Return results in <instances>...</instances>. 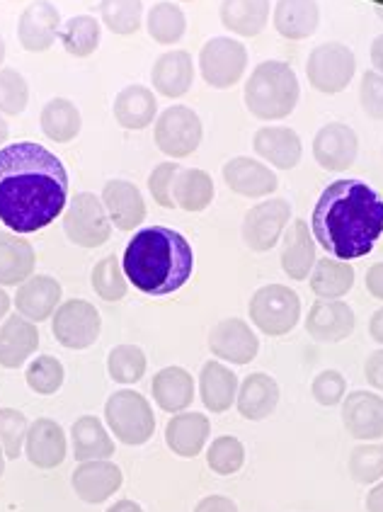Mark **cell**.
I'll use <instances>...</instances> for the list:
<instances>
[{
	"label": "cell",
	"mask_w": 383,
	"mask_h": 512,
	"mask_svg": "<svg viewBox=\"0 0 383 512\" xmlns=\"http://www.w3.org/2000/svg\"><path fill=\"white\" fill-rule=\"evenodd\" d=\"M248 66V49L231 37H211L199 51V71L214 90L233 88Z\"/></svg>",
	"instance_id": "cell-9"
},
{
	"label": "cell",
	"mask_w": 383,
	"mask_h": 512,
	"mask_svg": "<svg viewBox=\"0 0 383 512\" xmlns=\"http://www.w3.org/2000/svg\"><path fill=\"white\" fill-rule=\"evenodd\" d=\"M207 464L214 474L219 476H233L243 469L245 464V447L238 437L233 435H224L216 437L211 442L209 452H207Z\"/></svg>",
	"instance_id": "cell-45"
},
{
	"label": "cell",
	"mask_w": 383,
	"mask_h": 512,
	"mask_svg": "<svg viewBox=\"0 0 383 512\" xmlns=\"http://www.w3.org/2000/svg\"><path fill=\"white\" fill-rule=\"evenodd\" d=\"M311 394L320 406H340L347 396V379L337 369H325L311 384Z\"/></svg>",
	"instance_id": "cell-49"
},
{
	"label": "cell",
	"mask_w": 383,
	"mask_h": 512,
	"mask_svg": "<svg viewBox=\"0 0 383 512\" xmlns=\"http://www.w3.org/2000/svg\"><path fill=\"white\" fill-rule=\"evenodd\" d=\"M209 435L211 420L202 413H175L165 425V442L182 459H194L202 454Z\"/></svg>",
	"instance_id": "cell-26"
},
{
	"label": "cell",
	"mask_w": 383,
	"mask_h": 512,
	"mask_svg": "<svg viewBox=\"0 0 383 512\" xmlns=\"http://www.w3.org/2000/svg\"><path fill=\"white\" fill-rule=\"evenodd\" d=\"M342 425L354 440H379L383 437V396L362 389L347 394L342 401Z\"/></svg>",
	"instance_id": "cell-16"
},
{
	"label": "cell",
	"mask_w": 383,
	"mask_h": 512,
	"mask_svg": "<svg viewBox=\"0 0 383 512\" xmlns=\"http://www.w3.org/2000/svg\"><path fill=\"white\" fill-rule=\"evenodd\" d=\"M61 289L59 280L51 275H32L30 280L22 282L15 294L17 314L32 323H42L54 316V311L61 306Z\"/></svg>",
	"instance_id": "cell-20"
},
{
	"label": "cell",
	"mask_w": 383,
	"mask_h": 512,
	"mask_svg": "<svg viewBox=\"0 0 383 512\" xmlns=\"http://www.w3.org/2000/svg\"><path fill=\"white\" fill-rule=\"evenodd\" d=\"M357 59L347 44L325 42L308 54L306 76L313 90L323 95H337L352 83Z\"/></svg>",
	"instance_id": "cell-8"
},
{
	"label": "cell",
	"mask_w": 383,
	"mask_h": 512,
	"mask_svg": "<svg viewBox=\"0 0 383 512\" xmlns=\"http://www.w3.org/2000/svg\"><path fill=\"white\" fill-rule=\"evenodd\" d=\"M221 22L240 37H257L270 20V0H224Z\"/></svg>",
	"instance_id": "cell-36"
},
{
	"label": "cell",
	"mask_w": 383,
	"mask_h": 512,
	"mask_svg": "<svg viewBox=\"0 0 383 512\" xmlns=\"http://www.w3.org/2000/svg\"><path fill=\"white\" fill-rule=\"evenodd\" d=\"M311 231L335 260L364 258L383 233V197L362 180L330 182L313 209Z\"/></svg>",
	"instance_id": "cell-2"
},
{
	"label": "cell",
	"mask_w": 383,
	"mask_h": 512,
	"mask_svg": "<svg viewBox=\"0 0 383 512\" xmlns=\"http://www.w3.org/2000/svg\"><path fill=\"white\" fill-rule=\"evenodd\" d=\"M102 204L114 229L134 231L146 219V202L139 187L129 180H110L102 190Z\"/></svg>",
	"instance_id": "cell-23"
},
{
	"label": "cell",
	"mask_w": 383,
	"mask_h": 512,
	"mask_svg": "<svg viewBox=\"0 0 383 512\" xmlns=\"http://www.w3.org/2000/svg\"><path fill=\"white\" fill-rule=\"evenodd\" d=\"M37 255L25 238L0 231V287H17L34 275Z\"/></svg>",
	"instance_id": "cell-33"
},
{
	"label": "cell",
	"mask_w": 383,
	"mask_h": 512,
	"mask_svg": "<svg viewBox=\"0 0 383 512\" xmlns=\"http://www.w3.org/2000/svg\"><path fill=\"white\" fill-rule=\"evenodd\" d=\"M367 512H383V481L376 483L367 496Z\"/></svg>",
	"instance_id": "cell-56"
},
{
	"label": "cell",
	"mask_w": 383,
	"mask_h": 512,
	"mask_svg": "<svg viewBox=\"0 0 383 512\" xmlns=\"http://www.w3.org/2000/svg\"><path fill=\"white\" fill-rule=\"evenodd\" d=\"M194 512H238V505L226 496H207L199 500Z\"/></svg>",
	"instance_id": "cell-53"
},
{
	"label": "cell",
	"mask_w": 383,
	"mask_h": 512,
	"mask_svg": "<svg viewBox=\"0 0 383 512\" xmlns=\"http://www.w3.org/2000/svg\"><path fill=\"white\" fill-rule=\"evenodd\" d=\"M209 350L219 362L250 364L260 352V340L243 318H224L211 328Z\"/></svg>",
	"instance_id": "cell-14"
},
{
	"label": "cell",
	"mask_w": 383,
	"mask_h": 512,
	"mask_svg": "<svg viewBox=\"0 0 383 512\" xmlns=\"http://www.w3.org/2000/svg\"><path fill=\"white\" fill-rule=\"evenodd\" d=\"M354 309L342 299H318L306 318V333L318 343H342L354 333Z\"/></svg>",
	"instance_id": "cell-15"
},
{
	"label": "cell",
	"mask_w": 383,
	"mask_h": 512,
	"mask_svg": "<svg viewBox=\"0 0 383 512\" xmlns=\"http://www.w3.org/2000/svg\"><path fill=\"white\" fill-rule=\"evenodd\" d=\"M224 182L228 190L248 199L270 197L279 187L274 170L248 156H236L224 163Z\"/></svg>",
	"instance_id": "cell-19"
},
{
	"label": "cell",
	"mask_w": 383,
	"mask_h": 512,
	"mask_svg": "<svg viewBox=\"0 0 383 512\" xmlns=\"http://www.w3.org/2000/svg\"><path fill=\"white\" fill-rule=\"evenodd\" d=\"M5 61V39L0 37V64H3Z\"/></svg>",
	"instance_id": "cell-62"
},
{
	"label": "cell",
	"mask_w": 383,
	"mask_h": 512,
	"mask_svg": "<svg viewBox=\"0 0 383 512\" xmlns=\"http://www.w3.org/2000/svg\"><path fill=\"white\" fill-rule=\"evenodd\" d=\"M122 267L127 280L148 297H168L190 282L194 250L180 231L148 226L134 233L124 250Z\"/></svg>",
	"instance_id": "cell-3"
},
{
	"label": "cell",
	"mask_w": 383,
	"mask_h": 512,
	"mask_svg": "<svg viewBox=\"0 0 383 512\" xmlns=\"http://www.w3.org/2000/svg\"><path fill=\"white\" fill-rule=\"evenodd\" d=\"M180 166L177 163H160L151 170L148 175V190H151L153 202H158L163 209H175V199H173V180L177 175Z\"/></svg>",
	"instance_id": "cell-50"
},
{
	"label": "cell",
	"mask_w": 383,
	"mask_h": 512,
	"mask_svg": "<svg viewBox=\"0 0 383 512\" xmlns=\"http://www.w3.org/2000/svg\"><path fill=\"white\" fill-rule=\"evenodd\" d=\"M277 403L279 384L274 381V377H270V374L255 372L250 374V377H245L243 384L238 386L236 408L245 420L260 423V420L270 418V415L277 411Z\"/></svg>",
	"instance_id": "cell-28"
},
{
	"label": "cell",
	"mask_w": 383,
	"mask_h": 512,
	"mask_svg": "<svg viewBox=\"0 0 383 512\" xmlns=\"http://www.w3.org/2000/svg\"><path fill=\"white\" fill-rule=\"evenodd\" d=\"M61 15L54 3L49 0H34L30 8L22 10L20 22H17V39H20L22 49L32 51V54H42L56 37L61 34Z\"/></svg>",
	"instance_id": "cell-17"
},
{
	"label": "cell",
	"mask_w": 383,
	"mask_h": 512,
	"mask_svg": "<svg viewBox=\"0 0 383 512\" xmlns=\"http://www.w3.org/2000/svg\"><path fill=\"white\" fill-rule=\"evenodd\" d=\"M100 17L114 34H136L144 20V0H100Z\"/></svg>",
	"instance_id": "cell-41"
},
{
	"label": "cell",
	"mask_w": 383,
	"mask_h": 512,
	"mask_svg": "<svg viewBox=\"0 0 383 512\" xmlns=\"http://www.w3.org/2000/svg\"><path fill=\"white\" fill-rule=\"evenodd\" d=\"M10 304H13V299H10L8 294H5V289L0 287V318H5V316H8V311H10Z\"/></svg>",
	"instance_id": "cell-59"
},
{
	"label": "cell",
	"mask_w": 383,
	"mask_h": 512,
	"mask_svg": "<svg viewBox=\"0 0 383 512\" xmlns=\"http://www.w3.org/2000/svg\"><path fill=\"white\" fill-rule=\"evenodd\" d=\"M25 379H27V386H30L37 396H54L56 391L64 386L66 369L59 357L42 355L30 362Z\"/></svg>",
	"instance_id": "cell-44"
},
{
	"label": "cell",
	"mask_w": 383,
	"mask_h": 512,
	"mask_svg": "<svg viewBox=\"0 0 383 512\" xmlns=\"http://www.w3.org/2000/svg\"><path fill=\"white\" fill-rule=\"evenodd\" d=\"M364 377L374 389H379L383 394V347L381 350L371 352L367 357V364H364Z\"/></svg>",
	"instance_id": "cell-52"
},
{
	"label": "cell",
	"mask_w": 383,
	"mask_h": 512,
	"mask_svg": "<svg viewBox=\"0 0 383 512\" xmlns=\"http://www.w3.org/2000/svg\"><path fill=\"white\" fill-rule=\"evenodd\" d=\"M107 512H144V508H141L139 503H134V500L124 498V500H117V503L110 505Z\"/></svg>",
	"instance_id": "cell-58"
},
{
	"label": "cell",
	"mask_w": 383,
	"mask_h": 512,
	"mask_svg": "<svg viewBox=\"0 0 383 512\" xmlns=\"http://www.w3.org/2000/svg\"><path fill=\"white\" fill-rule=\"evenodd\" d=\"M347 471L357 483H379L383 479V445H359L350 452Z\"/></svg>",
	"instance_id": "cell-47"
},
{
	"label": "cell",
	"mask_w": 383,
	"mask_h": 512,
	"mask_svg": "<svg viewBox=\"0 0 383 512\" xmlns=\"http://www.w3.org/2000/svg\"><path fill=\"white\" fill-rule=\"evenodd\" d=\"M10 136V129H8V122H5L3 117H0V149H3V144L8 141Z\"/></svg>",
	"instance_id": "cell-60"
},
{
	"label": "cell",
	"mask_w": 383,
	"mask_h": 512,
	"mask_svg": "<svg viewBox=\"0 0 383 512\" xmlns=\"http://www.w3.org/2000/svg\"><path fill=\"white\" fill-rule=\"evenodd\" d=\"M291 219V204L287 199H267V202L255 204L243 216V233L245 246L255 253H267L279 243L282 233L287 231Z\"/></svg>",
	"instance_id": "cell-12"
},
{
	"label": "cell",
	"mask_w": 383,
	"mask_h": 512,
	"mask_svg": "<svg viewBox=\"0 0 383 512\" xmlns=\"http://www.w3.org/2000/svg\"><path fill=\"white\" fill-rule=\"evenodd\" d=\"M146 367V352L139 345H117L107 355V372L117 384H136L144 379Z\"/></svg>",
	"instance_id": "cell-42"
},
{
	"label": "cell",
	"mask_w": 383,
	"mask_h": 512,
	"mask_svg": "<svg viewBox=\"0 0 383 512\" xmlns=\"http://www.w3.org/2000/svg\"><path fill=\"white\" fill-rule=\"evenodd\" d=\"M359 102L362 110L371 119H381L383 122V76L376 71H367L359 85Z\"/></svg>",
	"instance_id": "cell-51"
},
{
	"label": "cell",
	"mask_w": 383,
	"mask_h": 512,
	"mask_svg": "<svg viewBox=\"0 0 383 512\" xmlns=\"http://www.w3.org/2000/svg\"><path fill=\"white\" fill-rule=\"evenodd\" d=\"M354 267L345 260L323 258L316 260L311 272V289L320 299H342L354 287Z\"/></svg>",
	"instance_id": "cell-38"
},
{
	"label": "cell",
	"mask_w": 383,
	"mask_h": 512,
	"mask_svg": "<svg viewBox=\"0 0 383 512\" xmlns=\"http://www.w3.org/2000/svg\"><path fill=\"white\" fill-rule=\"evenodd\" d=\"M71 447L76 462H97V459H112L114 440L95 415H80L71 428Z\"/></svg>",
	"instance_id": "cell-34"
},
{
	"label": "cell",
	"mask_w": 383,
	"mask_h": 512,
	"mask_svg": "<svg viewBox=\"0 0 383 512\" xmlns=\"http://www.w3.org/2000/svg\"><path fill=\"white\" fill-rule=\"evenodd\" d=\"M359 153V136L350 124L330 122L318 129L313 139V158L328 173H345L354 166Z\"/></svg>",
	"instance_id": "cell-13"
},
{
	"label": "cell",
	"mask_w": 383,
	"mask_h": 512,
	"mask_svg": "<svg viewBox=\"0 0 383 512\" xmlns=\"http://www.w3.org/2000/svg\"><path fill=\"white\" fill-rule=\"evenodd\" d=\"M156 136L158 149L170 158H187L199 149L204 136L202 119L192 107L173 105L156 119Z\"/></svg>",
	"instance_id": "cell-11"
},
{
	"label": "cell",
	"mask_w": 383,
	"mask_h": 512,
	"mask_svg": "<svg viewBox=\"0 0 383 512\" xmlns=\"http://www.w3.org/2000/svg\"><path fill=\"white\" fill-rule=\"evenodd\" d=\"M102 331L100 311L90 301L68 299L51 316V333L68 350H88Z\"/></svg>",
	"instance_id": "cell-10"
},
{
	"label": "cell",
	"mask_w": 383,
	"mask_h": 512,
	"mask_svg": "<svg viewBox=\"0 0 383 512\" xmlns=\"http://www.w3.org/2000/svg\"><path fill=\"white\" fill-rule=\"evenodd\" d=\"M253 149L262 161L279 170H291L301 163V136L289 127H262L253 136Z\"/></svg>",
	"instance_id": "cell-24"
},
{
	"label": "cell",
	"mask_w": 383,
	"mask_h": 512,
	"mask_svg": "<svg viewBox=\"0 0 383 512\" xmlns=\"http://www.w3.org/2000/svg\"><path fill=\"white\" fill-rule=\"evenodd\" d=\"M146 27L153 42L170 47V44H177L185 37L187 17L182 13V8H177L175 3H158L153 5L151 13H148Z\"/></svg>",
	"instance_id": "cell-40"
},
{
	"label": "cell",
	"mask_w": 383,
	"mask_h": 512,
	"mask_svg": "<svg viewBox=\"0 0 383 512\" xmlns=\"http://www.w3.org/2000/svg\"><path fill=\"white\" fill-rule=\"evenodd\" d=\"M371 64H374V71L383 76V34H379L371 44Z\"/></svg>",
	"instance_id": "cell-57"
},
{
	"label": "cell",
	"mask_w": 383,
	"mask_h": 512,
	"mask_svg": "<svg viewBox=\"0 0 383 512\" xmlns=\"http://www.w3.org/2000/svg\"><path fill=\"white\" fill-rule=\"evenodd\" d=\"M282 270L287 272L289 280L304 282L311 277L313 267H316L318 260V248H316V238H313L311 226L304 219L291 221L287 236H284L282 243Z\"/></svg>",
	"instance_id": "cell-22"
},
{
	"label": "cell",
	"mask_w": 383,
	"mask_h": 512,
	"mask_svg": "<svg viewBox=\"0 0 383 512\" xmlns=\"http://www.w3.org/2000/svg\"><path fill=\"white\" fill-rule=\"evenodd\" d=\"M122 481V469L110 462V459L83 462L71 476V486L76 491V496L90 505H100L107 498H112L122 488Z\"/></svg>",
	"instance_id": "cell-18"
},
{
	"label": "cell",
	"mask_w": 383,
	"mask_h": 512,
	"mask_svg": "<svg viewBox=\"0 0 383 512\" xmlns=\"http://www.w3.org/2000/svg\"><path fill=\"white\" fill-rule=\"evenodd\" d=\"M100 34L102 27L93 15H76L61 27L59 39L68 54L76 56V59H85V56L95 54L97 47H100Z\"/></svg>",
	"instance_id": "cell-39"
},
{
	"label": "cell",
	"mask_w": 383,
	"mask_h": 512,
	"mask_svg": "<svg viewBox=\"0 0 383 512\" xmlns=\"http://www.w3.org/2000/svg\"><path fill=\"white\" fill-rule=\"evenodd\" d=\"M30 85L15 68H0V115L17 117L27 110Z\"/></svg>",
	"instance_id": "cell-46"
},
{
	"label": "cell",
	"mask_w": 383,
	"mask_h": 512,
	"mask_svg": "<svg viewBox=\"0 0 383 512\" xmlns=\"http://www.w3.org/2000/svg\"><path fill=\"white\" fill-rule=\"evenodd\" d=\"M364 284H367V292L371 294V297L383 301V263H376L369 267Z\"/></svg>",
	"instance_id": "cell-54"
},
{
	"label": "cell",
	"mask_w": 383,
	"mask_h": 512,
	"mask_svg": "<svg viewBox=\"0 0 383 512\" xmlns=\"http://www.w3.org/2000/svg\"><path fill=\"white\" fill-rule=\"evenodd\" d=\"M39 347L37 323L22 316H8L0 326V364L5 369L22 367Z\"/></svg>",
	"instance_id": "cell-27"
},
{
	"label": "cell",
	"mask_w": 383,
	"mask_h": 512,
	"mask_svg": "<svg viewBox=\"0 0 383 512\" xmlns=\"http://www.w3.org/2000/svg\"><path fill=\"white\" fill-rule=\"evenodd\" d=\"M90 282H93L95 294L105 301H122L127 297L129 280L124 275L122 260L117 255H107L100 263L93 267V275H90Z\"/></svg>",
	"instance_id": "cell-43"
},
{
	"label": "cell",
	"mask_w": 383,
	"mask_h": 512,
	"mask_svg": "<svg viewBox=\"0 0 383 512\" xmlns=\"http://www.w3.org/2000/svg\"><path fill=\"white\" fill-rule=\"evenodd\" d=\"M253 326L270 338L291 333L301 318V299L294 289L284 284H265L253 294L248 304Z\"/></svg>",
	"instance_id": "cell-6"
},
{
	"label": "cell",
	"mask_w": 383,
	"mask_h": 512,
	"mask_svg": "<svg viewBox=\"0 0 383 512\" xmlns=\"http://www.w3.org/2000/svg\"><path fill=\"white\" fill-rule=\"evenodd\" d=\"M238 377L224 362L209 360L199 372V396L211 413H226L238 398Z\"/></svg>",
	"instance_id": "cell-30"
},
{
	"label": "cell",
	"mask_w": 383,
	"mask_h": 512,
	"mask_svg": "<svg viewBox=\"0 0 383 512\" xmlns=\"http://www.w3.org/2000/svg\"><path fill=\"white\" fill-rule=\"evenodd\" d=\"M369 335H371V340H374V343L383 345V309L374 311V314H371V321H369Z\"/></svg>",
	"instance_id": "cell-55"
},
{
	"label": "cell",
	"mask_w": 383,
	"mask_h": 512,
	"mask_svg": "<svg viewBox=\"0 0 383 512\" xmlns=\"http://www.w3.org/2000/svg\"><path fill=\"white\" fill-rule=\"evenodd\" d=\"M39 124H42V132L47 139L56 141V144H68L83 129V117H80V110L71 100L54 98L44 105Z\"/></svg>",
	"instance_id": "cell-37"
},
{
	"label": "cell",
	"mask_w": 383,
	"mask_h": 512,
	"mask_svg": "<svg viewBox=\"0 0 383 512\" xmlns=\"http://www.w3.org/2000/svg\"><path fill=\"white\" fill-rule=\"evenodd\" d=\"M245 107L262 122L287 119L301 98L299 78L284 61H262L245 83Z\"/></svg>",
	"instance_id": "cell-4"
},
{
	"label": "cell",
	"mask_w": 383,
	"mask_h": 512,
	"mask_svg": "<svg viewBox=\"0 0 383 512\" xmlns=\"http://www.w3.org/2000/svg\"><path fill=\"white\" fill-rule=\"evenodd\" d=\"M274 30L291 42L313 37L320 22V8L316 0H277L274 5Z\"/></svg>",
	"instance_id": "cell-31"
},
{
	"label": "cell",
	"mask_w": 383,
	"mask_h": 512,
	"mask_svg": "<svg viewBox=\"0 0 383 512\" xmlns=\"http://www.w3.org/2000/svg\"><path fill=\"white\" fill-rule=\"evenodd\" d=\"M27 430H30V420L25 413L15 411V408H0V447H3L5 457H20L27 440Z\"/></svg>",
	"instance_id": "cell-48"
},
{
	"label": "cell",
	"mask_w": 383,
	"mask_h": 512,
	"mask_svg": "<svg viewBox=\"0 0 383 512\" xmlns=\"http://www.w3.org/2000/svg\"><path fill=\"white\" fill-rule=\"evenodd\" d=\"M68 173L42 144L17 141L0 149V221L10 231H42L66 212Z\"/></svg>",
	"instance_id": "cell-1"
},
{
	"label": "cell",
	"mask_w": 383,
	"mask_h": 512,
	"mask_svg": "<svg viewBox=\"0 0 383 512\" xmlns=\"http://www.w3.org/2000/svg\"><path fill=\"white\" fill-rule=\"evenodd\" d=\"M64 231L68 241L80 248L105 246L112 236V221L102 199L93 192H78L66 204Z\"/></svg>",
	"instance_id": "cell-7"
},
{
	"label": "cell",
	"mask_w": 383,
	"mask_h": 512,
	"mask_svg": "<svg viewBox=\"0 0 383 512\" xmlns=\"http://www.w3.org/2000/svg\"><path fill=\"white\" fill-rule=\"evenodd\" d=\"M112 112L119 127L131 129V132H141V129H146L156 119L158 100L151 88L134 83L119 90L117 98H114Z\"/></svg>",
	"instance_id": "cell-29"
},
{
	"label": "cell",
	"mask_w": 383,
	"mask_h": 512,
	"mask_svg": "<svg viewBox=\"0 0 383 512\" xmlns=\"http://www.w3.org/2000/svg\"><path fill=\"white\" fill-rule=\"evenodd\" d=\"M5 452H3V447H0V479H3V474H5Z\"/></svg>",
	"instance_id": "cell-61"
},
{
	"label": "cell",
	"mask_w": 383,
	"mask_h": 512,
	"mask_svg": "<svg viewBox=\"0 0 383 512\" xmlns=\"http://www.w3.org/2000/svg\"><path fill=\"white\" fill-rule=\"evenodd\" d=\"M105 420L112 435L129 447L146 445L156 432V415H153L151 403L139 391L131 389L114 391L107 398Z\"/></svg>",
	"instance_id": "cell-5"
},
{
	"label": "cell",
	"mask_w": 383,
	"mask_h": 512,
	"mask_svg": "<svg viewBox=\"0 0 383 512\" xmlns=\"http://www.w3.org/2000/svg\"><path fill=\"white\" fill-rule=\"evenodd\" d=\"M25 454L30 464L37 466V469H56V466H61L68 454L64 428L51 418H37L34 423H30V430H27Z\"/></svg>",
	"instance_id": "cell-21"
},
{
	"label": "cell",
	"mask_w": 383,
	"mask_h": 512,
	"mask_svg": "<svg viewBox=\"0 0 383 512\" xmlns=\"http://www.w3.org/2000/svg\"><path fill=\"white\" fill-rule=\"evenodd\" d=\"M153 90L165 98H182L190 93L194 83V61L187 51L173 49L165 51L151 68Z\"/></svg>",
	"instance_id": "cell-25"
},
{
	"label": "cell",
	"mask_w": 383,
	"mask_h": 512,
	"mask_svg": "<svg viewBox=\"0 0 383 512\" xmlns=\"http://www.w3.org/2000/svg\"><path fill=\"white\" fill-rule=\"evenodd\" d=\"M153 401L165 413H185L194 401V379L187 369L165 367L151 381Z\"/></svg>",
	"instance_id": "cell-32"
},
{
	"label": "cell",
	"mask_w": 383,
	"mask_h": 512,
	"mask_svg": "<svg viewBox=\"0 0 383 512\" xmlns=\"http://www.w3.org/2000/svg\"><path fill=\"white\" fill-rule=\"evenodd\" d=\"M216 187L207 170L180 168L173 180L175 207L185 212H204L214 202Z\"/></svg>",
	"instance_id": "cell-35"
}]
</instances>
